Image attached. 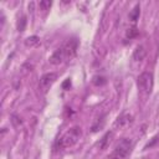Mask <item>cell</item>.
I'll return each mask as SVG.
<instances>
[{
	"label": "cell",
	"instance_id": "cell-7",
	"mask_svg": "<svg viewBox=\"0 0 159 159\" xmlns=\"http://www.w3.org/2000/svg\"><path fill=\"white\" fill-rule=\"evenodd\" d=\"M112 139H113V132H107L103 137H102V139L99 140V149H102V150H104V149H107L108 147H109V144L112 143Z\"/></svg>",
	"mask_w": 159,
	"mask_h": 159
},
{
	"label": "cell",
	"instance_id": "cell-12",
	"mask_svg": "<svg viewBox=\"0 0 159 159\" xmlns=\"http://www.w3.org/2000/svg\"><path fill=\"white\" fill-rule=\"evenodd\" d=\"M51 5H52V1H50V0L40 1V7H41V10H48V9L51 7Z\"/></svg>",
	"mask_w": 159,
	"mask_h": 159
},
{
	"label": "cell",
	"instance_id": "cell-8",
	"mask_svg": "<svg viewBox=\"0 0 159 159\" xmlns=\"http://www.w3.org/2000/svg\"><path fill=\"white\" fill-rule=\"evenodd\" d=\"M145 55H147V51H145V48H144L143 46H137V47H135V50L133 51V55H132V57H133V60H134V61H137V62H140V61H143V60H144Z\"/></svg>",
	"mask_w": 159,
	"mask_h": 159
},
{
	"label": "cell",
	"instance_id": "cell-1",
	"mask_svg": "<svg viewBox=\"0 0 159 159\" xmlns=\"http://www.w3.org/2000/svg\"><path fill=\"white\" fill-rule=\"evenodd\" d=\"M78 42L76 39H71L67 42H65L60 48H57L50 57V62L52 65H60L70 58H72L76 55Z\"/></svg>",
	"mask_w": 159,
	"mask_h": 159
},
{
	"label": "cell",
	"instance_id": "cell-5",
	"mask_svg": "<svg viewBox=\"0 0 159 159\" xmlns=\"http://www.w3.org/2000/svg\"><path fill=\"white\" fill-rule=\"evenodd\" d=\"M57 80V73L55 72H48V73H45L41 78H40V83H39V87L42 92H47L50 89V87L56 82Z\"/></svg>",
	"mask_w": 159,
	"mask_h": 159
},
{
	"label": "cell",
	"instance_id": "cell-4",
	"mask_svg": "<svg viewBox=\"0 0 159 159\" xmlns=\"http://www.w3.org/2000/svg\"><path fill=\"white\" fill-rule=\"evenodd\" d=\"M130 148H132V140L124 138L117 144L116 149L109 154L108 159H124L129 154Z\"/></svg>",
	"mask_w": 159,
	"mask_h": 159
},
{
	"label": "cell",
	"instance_id": "cell-2",
	"mask_svg": "<svg viewBox=\"0 0 159 159\" xmlns=\"http://www.w3.org/2000/svg\"><path fill=\"white\" fill-rule=\"evenodd\" d=\"M81 137H82V129H81V127H77V125H76V127H72V128H70L66 133H63V135L58 139L57 145H58L61 149L73 147V145L80 140Z\"/></svg>",
	"mask_w": 159,
	"mask_h": 159
},
{
	"label": "cell",
	"instance_id": "cell-11",
	"mask_svg": "<svg viewBox=\"0 0 159 159\" xmlns=\"http://www.w3.org/2000/svg\"><path fill=\"white\" fill-rule=\"evenodd\" d=\"M25 25H26V17L22 16V17L19 19V21H17V30H19V31H24Z\"/></svg>",
	"mask_w": 159,
	"mask_h": 159
},
{
	"label": "cell",
	"instance_id": "cell-6",
	"mask_svg": "<svg viewBox=\"0 0 159 159\" xmlns=\"http://www.w3.org/2000/svg\"><path fill=\"white\" fill-rule=\"evenodd\" d=\"M132 122H133V117H132L130 114H124V116L119 117V118L116 120L114 125H116V127H119V128H124V127L129 125Z\"/></svg>",
	"mask_w": 159,
	"mask_h": 159
},
{
	"label": "cell",
	"instance_id": "cell-14",
	"mask_svg": "<svg viewBox=\"0 0 159 159\" xmlns=\"http://www.w3.org/2000/svg\"><path fill=\"white\" fill-rule=\"evenodd\" d=\"M106 82V80L103 78V77H98V76H96V77H93V83L96 84V86H99V84H103Z\"/></svg>",
	"mask_w": 159,
	"mask_h": 159
},
{
	"label": "cell",
	"instance_id": "cell-9",
	"mask_svg": "<svg viewBox=\"0 0 159 159\" xmlns=\"http://www.w3.org/2000/svg\"><path fill=\"white\" fill-rule=\"evenodd\" d=\"M139 15H140V6H139V4H137V5L130 10V12H129V20H130L132 22H135V21L138 20Z\"/></svg>",
	"mask_w": 159,
	"mask_h": 159
},
{
	"label": "cell",
	"instance_id": "cell-13",
	"mask_svg": "<svg viewBox=\"0 0 159 159\" xmlns=\"http://www.w3.org/2000/svg\"><path fill=\"white\" fill-rule=\"evenodd\" d=\"M137 35H138V30H137V27H134V26L127 31V37H129V39H132V37H134V36H137Z\"/></svg>",
	"mask_w": 159,
	"mask_h": 159
},
{
	"label": "cell",
	"instance_id": "cell-10",
	"mask_svg": "<svg viewBox=\"0 0 159 159\" xmlns=\"http://www.w3.org/2000/svg\"><path fill=\"white\" fill-rule=\"evenodd\" d=\"M37 43H39V37L37 36H30V37H27L25 40V45L26 46H30V47L36 46Z\"/></svg>",
	"mask_w": 159,
	"mask_h": 159
},
{
	"label": "cell",
	"instance_id": "cell-15",
	"mask_svg": "<svg viewBox=\"0 0 159 159\" xmlns=\"http://www.w3.org/2000/svg\"><path fill=\"white\" fill-rule=\"evenodd\" d=\"M67 86H71V81H70V78H67V80H66V82L62 84V87H63V88H66Z\"/></svg>",
	"mask_w": 159,
	"mask_h": 159
},
{
	"label": "cell",
	"instance_id": "cell-3",
	"mask_svg": "<svg viewBox=\"0 0 159 159\" xmlns=\"http://www.w3.org/2000/svg\"><path fill=\"white\" fill-rule=\"evenodd\" d=\"M137 84H138V89L142 94L148 96L152 93L153 86H154V78L153 75L150 72H143L139 75L138 80H137Z\"/></svg>",
	"mask_w": 159,
	"mask_h": 159
}]
</instances>
